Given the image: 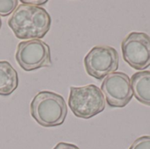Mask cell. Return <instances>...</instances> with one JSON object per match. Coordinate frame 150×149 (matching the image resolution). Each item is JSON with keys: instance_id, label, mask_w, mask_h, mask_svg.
Here are the masks:
<instances>
[{"instance_id": "4", "label": "cell", "mask_w": 150, "mask_h": 149, "mask_svg": "<svg viewBox=\"0 0 150 149\" xmlns=\"http://www.w3.org/2000/svg\"><path fill=\"white\" fill-rule=\"evenodd\" d=\"M15 58L19 67L25 71H33L52 66L50 47L41 40L19 42Z\"/></svg>"}, {"instance_id": "5", "label": "cell", "mask_w": 150, "mask_h": 149, "mask_svg": "<svg viewBox=\"0 0 150 149\" xmlns=\"http://www.w3.org/2000/svg\"><path fill=\"white\" fill-rule=\"evenodd\" d=\"M83 64L89 76L102 80L119 68L120 56L112 47L96 46L86 54Z\"/></svg>"}, {"instance_id": "11", "label": "cell", "mask_w": 150, "mask_h": 149, "mask_svg": "<svg viewBox=\"0 0 150 149\" xmlns=\"http://www.w3.org/2000/svg\"><path fill=\"white\" fill-rule=\"evenodd\" d=\"M129 149H150V136H142L135 140Z\"/></svg>"}, {"instance_id": "10", "label": "cell", "mask_w": 150, "mask_h": 149, "mask_svg": "<svg viewBox=\"0 0 150 149\" xmlns=\"http://www.w3.org/2000/svg\"><path fill=\"white\" fill-rule=\"evenodd\" d=\"M18 4V0H0V16L6 17L13 13Z\"/></svg>"}, {"instance_id": "12", "label": "cell", "mask_w": 150, "mask_h": 149, "mask_svg": "<svg viewBox=\"0 0 150 149\" xmlns=\"http://www.w3.org/2000/svg\"><path fill=\"white\" fill-rule=\"evenodd\" d=\"M53 149H80L77 146L70 143H66V142H60L58 143Z\"/></svg>"}, {"instance_id": "7", "label": "cell", "mask_w": 150, "mask_h": 149, "mask_svg": "<svg viewBox=\"0 0 150 149\" xmlns=\"http://www.w3.org/2000/svg\"><path fill=\"white\" fill-rule=\"evenodd\" d=\"M100 90L106 103L112 108L125 107L134 97L131 80L123 72H114L107 76L104 79Z\"/></svg>"}, {"instance_id": "14", "label": "cell", "mask_w": 150, "mask_h": 149, "mask_svg": "<svg viewBox=\"0 0 150 149\" xmlns=\"http://www.w3.org/2000/svg\"><path fill=\"white\" fill-rule=\"evenodd\" d=\"M1 26H2V20H1V18H0V29H1Z\"/></svg>"}, {"instance_id": "8", "label": "cell", "mask_w": 150, "mask_h": 149, "mask_svg": "<svg viewBox=\"0 0 150 149\" xmlns=\"http://www.w3.org/2000/svg\"><path fill=\"white\" fill-rule=\"evenodd\" d=\"M131 85L134 97L140 103L150 106V71L143 70L134 74Z\"/></svg>"}, {"instance_id": "6", "label": "cell", "mask_w": 150, "mask_h": 149, "mask_svg": "<svg viewBox=\"0 0 150 149\" xmlns=\"http://www.w3.org/2000/svg\"><path fill=\"white\" fill-rule=\"evenodd\" d=\"M121 51L131 68L144 70L150 66V36L146 32H130L121 43Z\"/></svg>"}, {"instance_id": "1", "label": "cell", "mask_w": 150, "mask_h": 149, "mask_svg": "<svg viewBox=\"0 0 150 149\" xmlns=\"http://www.w3.org/2000/svg\"><path fill=\"white\" fill-rule=\"evenodd\" d=\"M51 20L45 9L21 4L8 19V25L19 40H40L49 32Z\"/></svg>"}, {"instance_id": "3", "label": "cell", "mask_w": 150, "mask_h": 149, "mask_svg": "<svg viewBox=\"0 0 150 149\" xmlns=\"http://www.w3.org/2000/svg\"><path fill=\"white\" fill-rule=\"evenodd\" d=\"M68 103L74 115L84 119L95 117L105 108L104 94L94 84L83 87H70Z\"/></svg>"}, {"instance_id": "9", "label": "cell", "mask_w": 150, "mask_h": 149, "mask_svg": "<svg viewBox=\"0 0 150 149\" xmlns=\"http://www.w3.org/2000/svg\"><path fill=\"white\" fill-rule=\"evenodd\" d=\"M18 85V76L16 69L7 61H0V96H10Z\"/></svg>"}, {"instance_id": "13", "label": "cell", "mask_w": 150, "mask_h": 149, "mask_svg": "<svg viewBox=\"0 0 150 149\" xmlns=\"http://www.w3.org/2000/svg\"><path fill=\"white\" fill-rule=\"evenodd\" d=\"M47 0H40V1H37V0H28V1H25V0H22L21 1V4H28V5H33V6H38V5H43L45 4H47Z\"/></svg>"}, {"instance_id": "2", "label": "cell", "mask_w": 150, "mask_h": 149, "mask_svg": "<svg viewBox=\"0 0 150 149\" xmlns=\"http://www.w3.org/2000/svg\"><path fill=\"white\" fill-rule=\"evenodd\" d=\"M30 113L40 126L54 127L64 123L68 108L62 96L52 91H40L31 102Z\"/></svg>"}]
</instances>
